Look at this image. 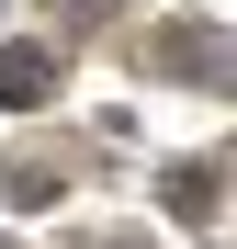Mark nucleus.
<instances>
[{
	"mask_svg": "<svg viewBox=\"0 0 237 249\" xmlns=\"http://www.w3.org/2000/svg\"><path fill=\"white\" fill-rule=\"evenodd\" d=\"M46 91H57V57H46V46H0V102H12V113H34Z\"/></svg>",
	"mask_w": 237,
	"mask_h": 249,
	"instance_id": "obj_1",
	"label": "nucleus"
}]
</instances>
